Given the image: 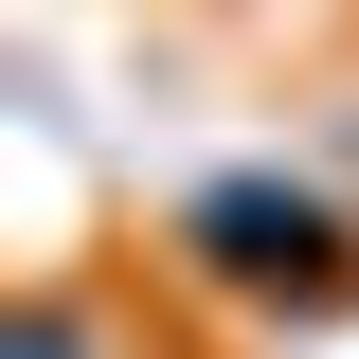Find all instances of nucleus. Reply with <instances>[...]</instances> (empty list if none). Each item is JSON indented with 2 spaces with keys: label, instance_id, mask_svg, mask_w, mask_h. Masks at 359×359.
Segmentation results:
<instances>
[{
  "label": "nucleus",
  "instance_id": "1",
  "mask_svg": "<svg viewBox=\"0 0 359 359\" xmlns=\"http://www.w3.org/2000/svg\"><path fill=\"white\" fill-rule=\"evenodd\" d=\"M359 233L323 216V198H269V180H233V198H198L180 216V269H216V287H252V306H341L359 287Z\"/></svg>",
  "mask_w": 359,
  "mask_h": 359
}]
</instances>
